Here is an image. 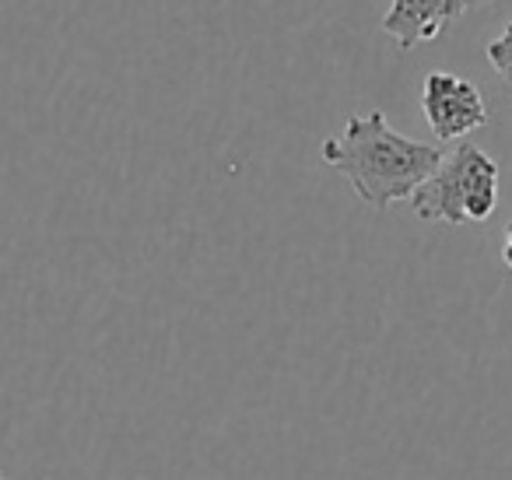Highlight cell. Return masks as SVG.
I'll use <instances>...</instances> for the list:
<instances>
[{
  "label": "cell",
  "instance_id": "cell-8",
  "mask_svg": "<svg viewBox=\"0 0 512 480\" xmlns=\"http://www.w3.org/2000/svg\"><path fill=\"white\" fill-rule=\"evenodd\" d=\"M0 480H4V473H0Z\"/></svg>",
  "mask_w": 512,
  "mask_h": 480
},
{
  "label": "cell",
  "instance_id": "cell-5",
  "mask_svg": "<svg viewBox=\"0 0 512 480\" xmlns=\"http://www.w3.org/2000/svg\"><path fill=\"white\" fill-rule=\"evenodd\" d=\"M484 53H488V64L495 67V71L502 74V78L512 85V22L502 29V36L491 39L488 50H484Z\"/></svg>",
  "mask_w": 512,
  "mask_h": 480
},
{
  "label": "cell",
  "instance_id": "cell-6",
  "mask_svg": "<svg viewBox=\"0 0 512 480\" xmlns=\"http://www.w3.org/2000/svg\"><path fill=\"white\" fill-rule=\"evenodd\" d=\"M502 263L512 270V221H509V228H505V242H502Z\"/></svg>",
  "mask_w": 512,
  "mask_h": 480
},
{
  "label": "cell",
  "instance_id": "cell-1",
  "mask_svg": "<svg viewBox=\"0 0 512 480\" xmlns=\"http://www.w3.org/2000/svg\"><path fill=\"white\" fill-rule=\"evenodd\" d=\"M320 155L337 176L348 179L358 200L383 211L400 200H411L439 169L446 151L439 144L397 134L390 120L372 109L365 116H351L341 137H327Z\"/></svg>",
  "mask_w": 512,
  "mask_h": 480
},
{
  "label": "cell",
  "instance_id": "cell-7",
  "mask_svg": "<svg viewBox=\"0 0 512 480\" xmlns=\"http://www.w3.org/2000/svg\"><path fill=\"white\" fill-rule=\"evenodd\" d=\"M484 4H495V0H467V8H484Z\"/></svg>",
  "mask_w": 512,
  "mask_h": 480
},
{
  "label": "cell",
  "instance_id": "cell-4",
  "mask_svg": "<svg viewBox=\"0 0 512 480\" xmlns=\"http://www.w3.org/2000/svg\"><path fill=\"white\" fill-rule=\"evenodd\" d=\"M463 11H467V0H393L379 29L400 50H414L418 43L439 39Z\"/></svg>",
  "mask_w": 512,
  "mask_h": 480
},
{
  "label": "cell",
  "instance_id": "cell-3",
  "mask_svg": "<svg viewBox=\"0 0 512 480\" xmlns=\"http://www.w3.org/2000/svg\"><path fill=\"white\" fill-rule=\"evenodd\" d=\"M421 113L435 141L453 144L474 130L488 127V102L474 81L449 71H432L421 85Z\"/></svg>",
  "mask_w": 512,
  "mask_h": 480
},
{
  "label": "cell",
  "instance_id": "cell-2",
  "mask_svg": "<svg viewBox=\"0 0 512 480\" xmlns=\"http://www.w3.org/2000/svg\"><path fill=\"white\" fill-rule=\"evenodd\" d=\"M411 207L421 221L481 225L498 207V162L474 144L460 141L411 197Z\"/></svg>",
  "mask_w": 512,
  "mask_h": 480
}]
</instances>
